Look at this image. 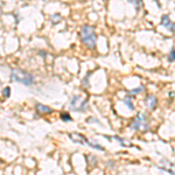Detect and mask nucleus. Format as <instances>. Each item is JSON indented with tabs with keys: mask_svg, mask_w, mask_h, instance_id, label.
Here are the masks:
<instances>
[{
	"mask_svg": "<svg viewBox=\"0 0 175 175\" xmlns=\"http://www.w3.org/2000/svg\"><path fill=\"white\" fill-rule=\"evenodd\" d=\"M81 39H82V42L85 44L88 48L93 49L96 47V42H97V36L95 33V28L92 26L84 25L81 29Z\"/></svg>",
	"mask_w": 175,
	"mask_h": 175,
	"instance_id": "f257e3e1",
	"label": "nucleus"
},
{
	"mask_svg": "<svg viewBox=\"0 0 175 175\" xmlns=\"http://www.w3.org/2000/svg\"><path fill=\"white\" fill-rule=\"evenodd\" d=\"M132 130L134 131H147L150 129V117L147 113L140 112L135 116L134 120L130 125Z\"/></svg>",
	"mask_w": 175,
	"mask_h": 175,
	"instance_id": "f03ea898",
	"label": "nucleus"
},
{
	"mask_svg": "<svg viewBox=\"0 0 175 175\" xmlns=\"http://www.w3.org/2000/svg\"><path fill=\"white\" fill-rule=\"evenodd\" d=\"M12 78L15 82H19L21 84H25L27 87L32 85L34 83V77L33 75L23 71L21 69H12Z\"/></svg>",
	"mask_w": 175,
	"mask_h": 175,
	"instance_id": "7ed1b4c3",
	"label": "nucleus"
},
{
	"mask_svg": "<svg viewBox=\"0 0 175 175\" xmlns=\"http://www.w3.org/2000/svg\"><path fill=\"white\" fill-rule=\"evenodd\" d=\"M70 108L74 111L81 112V111H85L88 109V100L82 98L81 96H74L70 100Z\"/></svg>",
	"mask_w": 175,
	"mask_h": 175,
	"instance_id": "20e7f679",
	"label": "nucleus"
},
{
	"mask_svg": "<svg viewBox=\"0 0 175 175\" xmlns=\"http://www.w3.org/2000/svg\"><path fill=\"white\" fill-rule=\"evenodd\" d=\"M68 137H69V139L71 141L75 142V144H79V145H88L89 144V140L84 135H82V134H78V133H69Z\"/></svg>",
	"mask_w": 175,
	"mask_h": 175,
	"instance_id": "39448f33",
	"label": "nucleus"
},
{
	"mask_svg": "<svg viewBox=\"0 0 175 175\" xmlns=\"http://www.w3.org/2000/svg\"><path fill=\"white\" fill-rule=\"evenodd\" d=\"M161 26L166 27L171 33H175V23L171 20L168 14L162 15V18H161Z\"/></svg>",
	"mask_w": 175,
	"mask_h": 175,
	"instance_id": "423d86ee",
	"label": "nucleus"
},
{
	"mask_svg": "<svg viewBox=\"0 0 175 175\" xmlns=\"http://www.w3.org/2000/svg\"><path fill=\"white\" fill-rule=\"evenodd\" d=\"M162 164H164L165 166H160V169H162V171L167 172V173H169V174L175 175V166L172 164L171 161H168V160H164Z\"/></svg>",
	"mask_w": 175,
	"mask_h": 175,
	"instance_id": "0eeeda50",
	"label": "nucleus"
},
{
	"mask_svg": "<svg viewBox=\"0 0 175 175\" xmlns=\"http://www.w3.org/2000/svg\"><path fill=\"white\" fill-rule=\"evenodd\" d=\"M145 103H146L147 108L150 110H154L156 108L158 100H156V97H154L153 95H148V96L145 98Z\"/></svg>",
	"mask_w": 175,
	"mask_h": 175,
	"instance_id": "6e6552de",
	"label": "nucleus"
},
{
	"mask_svg": "<svg viewBox=\"0 0 175 175\" xmlns=\"http://www.w3.org/2000/svg\"><path fill=\"white\" fill-rule=\"evenodd\" d=\"M35 109L39 113L41 114H47V113H52L53 112V109H50L49 106L47 105H43V104H40V103H36L35 104Z\"/></svg>",
	"mask_w": 175,
	"mask_h": 175,
	"instance_id": "1a4fd4ad",
	"label": "nucleus"
},
{
	"mask_svg": "<svg viewBox=\"0 0 175 175\" xmlns=\"http://www.w3.org/2000/svg\"><path fill=\"white\" fill-rule=\"evenodd\" d=\"M132 99H133V97L129 95V96H126V97L124 98V103H125V105L131 110V111H133V110H134V105H133V103H132Z\"/></svg>",
	"mask_w": 175,
	"mask_h": 175,
	"instance_id": "9d476101",
	"label": "nucleus"
},
{
	"mask_svg": "<svg viewBox=\"0 0 175 175\" xmlns=\"http://www.w3.org/2000/svg\"><path fill=\"white\" fill-rule=\"evenodd\" d=\"M130 2H131L133 6H134V8H135V11L137 12L140 10V6H141V0H130Z\"/></svg>",
	"mask_w": 175,
	"mask_h": 175,
	"instance_id": "9b49d317",
	"label": "nucleus"
},
{
	"mask_svg": "<svg viewBox=\"0 0 175 175\" xmlns=\"http://www.w3.org/2000/svg\"><path fill=\"white\" fill-rule=\"evenodd\" d=\"M168 61L169 62H174L175 61V48H172L169 54H168Z\"/></svg>",
	"mask_w": 175,
	"mask_h": 175,
	"instance_id": "f8f14e48",
	"label": "nucleus"
},
{
	"mask_svg": "<svg viewBox=\"0 0 175 175\" xmlns=\"http://www.w3.org/2000/svg\"><path fill=\"white\" fill-rule=\"evenodd\" d=\"M61 119L63 121H71L73 120V118L69 116V113H67V112H64V113H61Z\"/></svg>",
	"mask_w": 175,
	"mask_h": 175,
	"instance_id": "ddd939ff",
	"label": "nucleus"
},
{
	"mask_svg": "<svg viewBox=\"0 0 175 175\" xmlns=\"http://www.w3.org/2000/svg\"><path fill=\"white\" fill-rule=\"evenodd\" d=\"M60 20H61V15H60V14H54V15L52 16V23H53V25L58 23Z\"/></svg>",
	"mask_w": 175,
	"mask_h": 175,
	"instance_id": "4468645a",
	"label": "nucleus"
},
{
	"mask_svg": "<svg viewBox=\"0 0 175 175\" xmlns=\"http://www.w3.org/2000/svg\"><path fill=\"white\" fill-rule=\"evenodd\" d=\"M114 139H116V140H118L119 142H121V145H123V146H130V145H131L130 141H126V140L121 139V138H119V137H114Z\"/></svg>",
	"mask_w": 175,
	"mask_h": 175,
	"instance_id": "2eb2a0df",
	"label": "nucleus"
},
{
	"mask_svg": "<svg viewBox=\"0 0 175 175\" xmlns=\"http://www.w3.org/2000/svg\"><path fill=\"white\" fill-rule=\"evenodd\" d=\"M11 96V89L7 87L4 89V97H6V98H8Z\"/></svg>",
	"mask_w": 175,
	"mask_h": 175,
	"instance_id": "dca6fc26",
	"label": "nucleus"
},
{
	"mask_svg": "<svg viewBox=\"0 0 175 175\" xmlns=\"http://www.w3.org/2000/svg\"><path fill=\"white\" fill-rule=\"evenodd\" d=\"M145 90V88L142 87H139L138 89H134V90H131V93H140V92H142Z\"/></svg>",
	"mask_w": 175,
	"mask_h": 175,
	"instance_id": "f3484780",
	"label": "nucleus"
}]
</instances>
